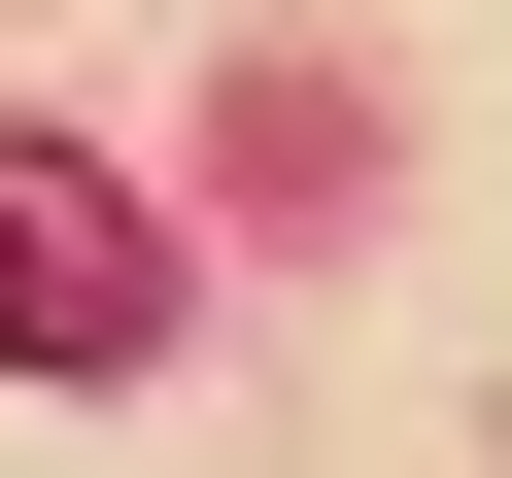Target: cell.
Here are the masks:
<instances>
[{"label":"cell","mask_w":512,"mask_h":478,"mask_svg":"<svg viewBox=\"0 0 512 478\" xmlns=\"http://www.w3.org/2000/svg\"><path fill=\"white\" fill-rule=\"evenodd\" d=\"M0 376H171V205H103L69 137H0Z\"/></svg>","instance_id":"obj_1"}]
</instances>
